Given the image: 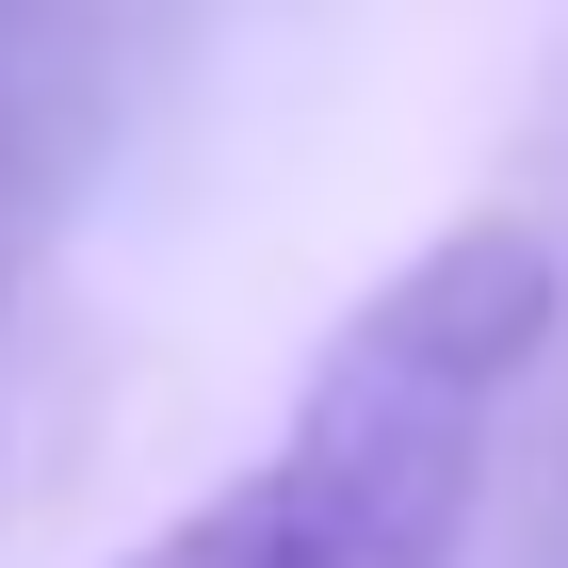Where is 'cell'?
I'll list each match as a JSON object with an SVG mask.
<instances>
[{
  "label": "cell",
  "instance_id": "cell-1",
  "mask_svg": "<svg viewBox=\"0 0 568 568\" xmlns=\"http://www.w3.org/2000/svg\"><path fill=\"white\" fill-rule=\"evenodd\" d=\"M552 308H568V276L536 227H504V212L438 227L423 261H390L342 308L293 423L114 568H471L487 455H504L520 374L552 357Z\"/></svg>",
  "mask_w": 568,
  "mask_h": 568
}]
</instances>
